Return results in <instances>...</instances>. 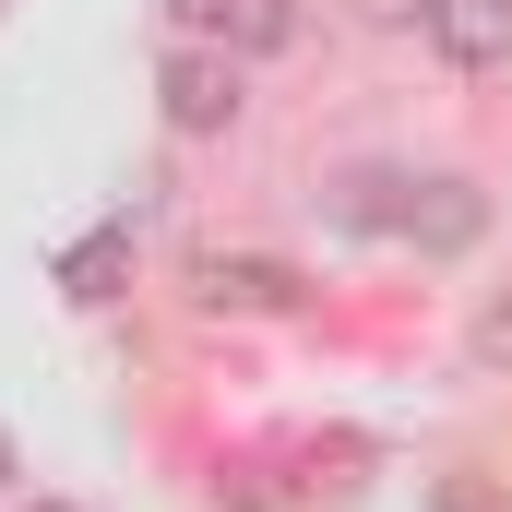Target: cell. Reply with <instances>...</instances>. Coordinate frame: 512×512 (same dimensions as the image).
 Masks as SVG:
<instances>
[{
  "label": "cell",
  "instance_id": "cell-1",
  "mask_svg": "<svg viewBox=\"0 0 512 512\" xmlns=\"http://www.w3.org/2000/svg\"><path fill=\"white\" fill-rule=\"evenodd\" d=\"M239 60L215 48V36H167V60H155V120L179 131V143H215V131H239Z\"/></svg>",
  "mask_w": 512,
  "mask_h": 512
},
{
  "label": "cell",
  "instance_id": "cell-2",
  "mask_svg": "<svg viewBox=\"0 0 512 512\" xmlns=\"http://www.w3.org/2000/svg\"><path fill=\"white\" fill-rule=\"evenodd\" d=\"M191 298L215 322H286V310H310V274L274 251H191Z\"/></svg>",
  "mask_w": 512,
  "mask_h": 512
},
{
  "label": "cell",
  "instance_id": "cell-3",
  "mask_svg": "<svg viewBox=\"0 0 512 512\" xmlns=\"http://www.w3.org/2000/svg\"><path fill=\"white\" fill-rule=\"evenodd\" d=\"M417 36L453 72H512V0H417Z\"/></svg>",
  "mask_w": 512,
  "mask_h": 512
},
{
  "label": "cell",
  "instance_id": "cell-4",
  "mask_svg": "<svg viewBox=\"0 0 512 512\" xmlns=\"http://www.w3.org/2000/svg\"><path fill=\"white\" fill-rule=\"evenodd\" d=\"M477 227H489V203H477V179H405V203H393L382 239H417V251H477Z\"/></svg>",
  "mask_w": 512,
  "mask_h": 512
},
{
  "label": "cell",
  "instance_id": "cell-5",
  "mask_svg": "<svg viewBox=\"0 0 512 512\" xmlns=\"http://www.w3.org/2000/svg\"><path fill=\"white\" fill-rule=\"evenodd\" d=\"M120 274H131V215L60 251V298H72V310H108V298H120Z\"/></svg>",
  "mask_w": 512,
  "mask_h": 512
},
{
  "label": "cell",
  "instance_id": "cell-6",
  "mask_svg": "<svg viewBox=\"0 0 512 512\" xmlns=\"http://www.w3.org/2000/svg\"><path fill=\"white\" fill-rule=\"evenodd\" d=\"M215 48H227V60H274V48H298V0H227Z\"/></svg>",
  "mask_w": 512,
  "mask_h": 512
},
{
  "label": "cell",
  "instance_id": "cell-7",
  "mask_svg": "<svg viewBox=\"0 0 512 512\" xmlns=\"http://www.w3.org/2000/svg\"><path fill=\"white\" fill-rule=\"evenodd\" d=\"M155 12H167V36H215L227 24V0H155Z\"/></svg>",
  "mask_w": 512,
  "mask_h": 512
},
{
  "label": "cell",
  "instance_id": "cell-8",
  "mask_svg": "<svg viewBox=\"0 0 512 512\" xmlns=\"http://www.w3.org/2000/svg\"><path fill=\"white\" fill-rule=\"evenodd\" d=\"M477 358H489V370H501V358H512V298H501V310H489V322H477Z\"/></svg>",
  "mask_w": 512,
  "mask_h": 512
},
{
  "label": "cell",
  "instance_id": "cell-9",
  "mask_svg": "<svg viewBox=\"0 0 512 512\" xmlns=\"http://www.w3.org/2000/svg\"><path fill=\"white\" fill-rule=\"evenodd\" d=\"M12 477H24V441H12V429H0V489H12Z\"/></svg>",
  "mask_w": 512,
  "mask_h": 512
},
{
  "label": "cell",
  "instance_id": "cell-10",
  "mask_svg": "<svg viewBox=\"0 0 512 512\" xmlns=\"http://www.w3.org/2000/svg\"><path fill=\"white\" fill-rule=\"evenodd\" d=\"M36 512H84V501H36Z\"/></svg>",
  "mask_w": 512,
  "mask_h": 512
}]
</instances>
